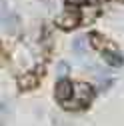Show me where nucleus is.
<instances>
[{"label": "nucleus", "instance_id": "f03ea898", "mask_svg": "<svg viewBox=\"0 0 124 126\" xmlns=\"http://www.w3.org/2000/svg\"><path fill=\"white\" fill-rule=\"evenodd\" d=\"M78 20H80L78 12L66 10V12H62V14H58V16H56V26H60L62 30H72V28L78 26Z\"/></svg>", "mask_w": 124, "mask_h": 126}, {"label": "nucleus", "instance_id": "39448f33", "mask_svg": "<svg viewBox=\"0 0 124 126\" xmlns=\"http://www.w3.org/2000/svg\"><path fill=\"white\" fill-rule=\"evenodd\" d=\"M102 58H104L106 64H110V66H114V68H120V66L124 64V58H122L116 50H104V52H102Z\"/></svg>", "mask_w": 124, "mask_h": 126}, {"label": "nucleus", "instance_id": "423d86ee", "mask_svg": "<svg viewBox=\"0 0 124 126\" xmlns=\"http://www.w3.org/2000/svg\"><path fill=\"white\" fill-rule=\"evenodd\" d=\"M72 48L78 52V54H84V52H86V38H84V36H78V38L74 40Z\"/></svg>", "mask_w": 124, "mask_h": 126}, {"label": "nucleus", "instance_id": "6e6552de", "mask_svg": "<svg viewBox=\"0 0 124 126\" xmlns=\"http://www.w3.org/2000/svg\"><path fill=\"white\" fill-rule=\"evenodd\" d=\"M66 4L68 6H84V4H88V0H66Z\"/></svg>", "mask_w": 124, "mask_h": 126}, {"label": "nucleus", "instance_id": "7ed1b4c3", "mask_svg": "<svg viewBox=\"0 0 124 126\" xmlns=\"http://www.w3.org/2000/svg\"><path fill=\"white\" fill-rule=\"evenodd\" d=\"M72 94H74V84L68 82L66 78H60L58 84H56V88H54V96H56V100H58V102H66V100L72 98Z\"/></svg>", "mask_w": 124, "mask_h": 126}, {"label": "nucleus", "instance_id": "0eeeda50", "mask_svg": "<svg viewBox=\"0 0 124 126\" xmlns=\"http://www.w3.org/2000/svg\"><path fill=\"white\" fill-rule=\"evenodd\" d=\"M56 74H58V78H64V76L68 74V64H66V62H58V66H56Z\"/></svg>", "mask_w": 124, "mask_h": 126}, {"label": "nucleus", "instance_id": "f257e3e1", "mask_svg": "<svg viewBox=\"0 0 124 126\" xmlns=\"http://www.w3.org/2000/svg\"><path fill=\"white\" fill-rule=\"evenodd\" d=\"M92 98V88L84 82H78V84H74V94H72V98L66 100V102H62V106H64L66 110H80L84 108Z\"/></svg>", "mask_w": 124, "mask_h": 126}, {"label": "nucleus", "instance_id": "20e7f679", "mask_svg": "<svg viewBox=\"0 0 124 126\" xmlns=\"http://www.w3.org/2000/svg\"><path fill=\"white\" fill-rule=\"evenodd\" d=\"M18 86H20L22 90H32V88H36V86H38V76H36L34 72H26L24 76L18 78Z\"/></svg>", "mask_w": 124, "mask_h": 126}]
</instances>
